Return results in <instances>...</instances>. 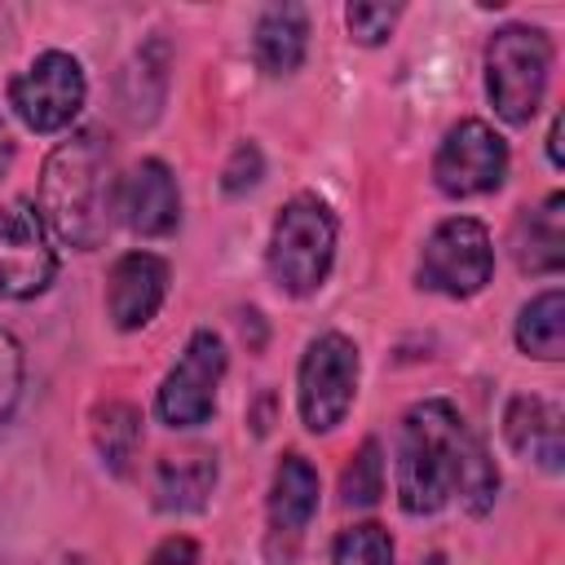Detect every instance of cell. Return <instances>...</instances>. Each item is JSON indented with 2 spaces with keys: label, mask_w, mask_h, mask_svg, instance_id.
<instances>
[{
  "label": "cell",
  "mask_w": 565,
  "mask_h": 565,
  "mask_svg": "<svg viewBox=\"0 0 565 565\" xmlns=\"http://www.w3.org/2000/svg\"><path fill=\"white\" fill-rule=\"evenodd\" d=\"M393 486L406 516H433L450 499L468 516H481L499 499V468L446 397H424L397 424Z\"/></svg>",
  "instance_id": "obj_1"
},
{
  "label": "cell",
  "mask_w": 565,
  "mask_h": 565,
  "mask_svg": "<svg viewBox=\"0 0 565 565\" xmlns=\"http://www.w3.org/2000/svg\"><path fill=\"white\" fill-rule=\"evenodd\" d=\"M115 150L102 128H75L44 154L35 212L57 247L97 252L115 225Z\"/></svg>",
  "instance_id": "obj_2"
},
{
  "label": "cell",
  "mask_w": 565,
  "mask_h": 565,
  "mask_svg": "<svg viewBox=\"0 0 565 565\" xmlns=\"http://www.w3.org/2000/svg\"><path fill=\"white\" fill-rule=\"evenodd\" d=\"M335 243H340V225H335L331 203L318 199L313 190L291 194L278 207V216L269 225V247H265L274 287L291 300L322 291V282L331 278V265H335Z\"/></svg>",
  "instance_id": "obj_3"
},
{
  "label": "cell",
  "mask_w": 565,
  "mask_h": 565,
  "mask_svg": "<svg viewBox=\"0 0 565 565\" xmlns=\"http://www.w3.org/2000/svg\"><path fill=\"white\" fill-rule=\"evenodd\" d=\"M552 35L530 22H508L486 40V97L512 128L530 124L547 97Z\"/></svg>",
  "instance_id": "obj_4"
},
{
  "label": "cell",
  "mask_w": 565,
  "mask_h": 565,
  "mask_svg": "<svg viewBox=\"0 0 565 565\" xmlns=\"http://www.w3.org/2000/svg\"><path fill=\"white\" fill-rule=\"evenodd\" d=\"M362 380V353L344 331H318L296 366V411L309 433H335L353 402Z\"/></svg>",
  "instance_id": "obj_5"
},
{
  "label": "cell",
  "mask_w": 565,
  "mask_h": 565,
  "mask_svg": "<svg viewBox=\"0 0 565 565\" xmlns=\"http://www.w3.org/2000/svg\"><path fill=\"white\" fill-rule=\"evenodd\" d=\"M490 278H494L490 230L477 216H446V221H437L433 234L419 247L415 282L424 291H437V296H450V300H468V296L486 291Z\"/></svg>",
  "instance_id": "obj_6"
},
{
  "label": "cell",
  "mask_w": 565,
  "mask_h": 565,
  "mask_svg": "<svg viewBox=\"0 0 565 565\" xmlns=\"http://www.w3.org/2000/svg\"><path fill=\"white\" fill-rule=\"evenodd\" d=\"M4 97H9V110L22 119V128H31L40 137L66 132L88 102V75L79 66V57L62 53V49H44L9 79Z\"/></svg>",
  "instance_id": "obj_7"
},
{
  "label": "cell",
  "mask_w": 565,
  "mask_h": 565,
  "mask_svg": "<svg viewBox=\"0 0 565 565\" xmlns=\"http://www.w3.org/2000/svg\"><path fill=\"white\" fill-rule=\"evenodd\" d=\"M225 366H230L225 340L212 327L190 331L181 358L172 362V371L163 375V384L154 393V415L168 428H199V424H207L212 411H216V393H221Z\"/></svg>",
  "instance_id": "obj_8"
},
{
  "label": "cell",
  "mask_w": 565,
  "mask_h": 565,
  "mask_svg": "<svg viewBox=\"0 0 565 565\" xmlns=\"http://www.w3.org/2000/svg\"><path fill=\"white\" fill-rule=\"evenodd\" d=\"M508 163V141L486 119H459L446 128L433 154V181L446 199H477L503 185Z\"/></svg>",
  "instance_id": "obj_9"
},
{
  "label": "cell",
  "mask_w": 565,
  "mask_h": 565,
  "mask_svg": "<svg viewBox=\"0 0 565 565\" xmlns=\"http://www.w3.org/2000/svg\"><path fill=\"white\" fill-rule=\"evenodd\" d=\"M57 278L53 238L31 199L0 203V300H31Z\"/></svg>",
  "instance_id": "obj_10"
},
{
  "label": "cell",
  "mask_w": 565,
  "mask_h": 565,
  "mask_svg": "<svg viewBox=\"0 0 565 565\" xmlns=\"http://www.w3.org/2000/svg\"><path fill=\"white\" fill-rule=\"evenodd\" d=\"M115 221L137 238H168L181 225V190L163 159H141L119 177Z\"/></svg>",
  "instance_id": "obj_11"
},
{
  "label": "cell",
  "mask_w": 565,
  "mask_h": 565,
  "mask_svg": "<svg viewBox=\"0 0 565 565\" xmlns=\"http://www.w3.org/2000/svg\"><path fill=\"white\" fill-rule=\"evenodd\" d=\"M168 260L154 252H124L110 274H106V318L115 322V331H141L154 322V313L163 309L168 296Z\"/></svg>",
  "instance_id": "obj_12"
},
{
  "label": "cell",
  "mask_w": 565,
  "mask_h": 565,
  "mask_svg": "<svg viewBox=\"0 0 565 565\" xmlns=\"http://www.w3.org/2000/svg\"><path fill=\"white\" fill-rule=\"evenodd\" d=\"M318 494H322L318 468L300 450H287L278 459V468H274L269 499H265V512H269V547L282 543V565L296 561L300 534L309 530V521L318 512Z\"/></svg>",
  "instance_id": "obj_13"
},
{
  "label": "cell",
  "mask_w": 565,
  "mask_h": 565,
  "mask_svg": "<svg viewBox=\"0 0 565 565\" xmlns=\"http://www.w3.org/2000/svg\"><path fill=\"white\" fill-rule=\"evenodd\" d=\"M503 437L512 455L543 472L565 468V428H561V406L539 397V393H512L503 406Z\"/></svg>",
  "instance_id": "obj_14"
},
{
  "label": "cell",
  "mask_w": 565,
  "mask_h": 565,
  "mask_svg": "<svg viewBox=\"0 0 565 565\" xmlns=\"http://www.w3.org/2000/svg\"><path fill=\"white\" fill-rule=\"evenodd\" d=\"M512 256L521 274H534V278L561 274L565 265V194L561 190H552L534 207H521V216L512 221Z\"/></svg>",
  "instance_id": "obj_15"
},
{
  "label": "cell",
  "mask_w": 565,
  "mask_h": 565,
  "mask_svg": "<svg viewBox=\"0 0 565 565\" xmlns=\"http://www.w3.org/2000/svg\"><path fill=\"white\" fill-rule=\"evenodd\" d=\"M309 53V13L300 4H269L252 26V57L265 75L282 79L305 66Z\"/></svg>",
  "instance_id": "obj_16"
},
{
  "label": "cell",
  "mask_w": 565,
  "mask_h": 565,
  "mask_svg": "<svg viewBox=\"0 0 565 565\" xmlns=\"http://www.w3.org/2000/svg\"><path fill=\"white\" fill-rule=\"evenodd\" d=\"M216 455L190 450V455H163L154 468V508L159 512H203L216 490Z\"/></svg>",
  "instance_id": "obj_17"
},
{
  "label": "cell",
  "mask_w": 565,
  "mask_h": 565,
  "mask_svg": "<svg viewBox=\"0 0 565 565\" xmlns=\"http://www.w3.org/2000/svg\"><path fill=\"white\" fill-rule=\"evenodd\" d=\"M516 349L525 358H539V362H561L565 358V291L561 287H547L539 296H530L516 313Z\"/></svg>",
  "instance_id": "obj_18"
},
{
  "label": "cell",
  "mask_w": 565,
  "mask_h": 565,
  "mask_svg": "<svg viewBox=\"0 0 565 565\" xmlns=\"http://www.w3.org/2000/svg\"><path fill=\"white\" fill-rule=\"evenodd\" d=\"M163 88H168V44L163 40H146L132 53V62L124 66V75H119V102H124L128 119L150 124L159 115L154 102H163Z\"/></svg>",
  "instance_id": "obj_19"
},
{
  "label": "cell",
  "mask_w": 565,
  "mask_h": 565,
  "mask_svg": "<svg viewBox=\"0 0 565 565\" xmlns=\"http://www.w3.org/2000/svg\"><path fill=\"white\" fill-rule=\"evenodd\" d=\"M93 446L106 472L124 477L141 446V411L132 402H102L93 411Z\"/></svg>",
  "instance_id": "obj_20"
},
{
  "label": "cell",
  "mask_w": 565,
  "mask_h": 565,
  "mask_svg": "<svg viewBox=\"0 0 565 565\" xmlns=\"http://www.w3.org/2000/svg\"><path fill=\"white\" fill-rule=\"evenodd\" d=\"M380 494H384V450L375 437H366L340 472V499L344 508H375Z\"/></svg>",
  "instance_id": "obj_21"
},
{
  "label": "cell",
  "mask_w": 565,
  "mask_h": 565,
  "mask_svg": "<svg viewBox=\"0 0 565 565\" xmlns=\"http://www.w3.org/2000/svg\"><path fill=\"white\" fill-rule=\"evenodd\" d=\"M331 565H393V534L380 521H358L335 534Z\"/></svg>",
  "instance_id": "obj_22"
},
{
  "label": "cell",
  "mask_w": 565,
  "mask_h": 565,
  "mask_svg": "<svg viewBox=\"0 0 565 565\" xmlns=\"http://www.w3.org/2000/svg\"><path fill=\"white\" fill-rule=\"evenodd\" d=\"M397 18H402V4H375V0H353V4H344V26H349V35H353L358 44H366V49L384 44V40L393 35Z\"/></svg>",
  "instance_id": "obj_23"
},
{
  "label": "cell",
  "mask_w": 565,
  "mask_h": 565,
  "mask_svg": "<svg viewBox=\"0 0 565 565\" xmlns=\"http://www.w3.org/2000/svg\"><path fill=\"white\" fill-rule=\"evenodd\" d=\"M260 177H265V154H260V146L247 137V141H238V146L230 150V159H225V168H221V190H225L230 199H238V194L256 190Z\"/></svg>",
  "instance_id": "obj_24"
},
{
  "label": "cell",
  "mask_w": 565,
  "mask_h": 565,
  "mask_svg": "<svg viewBox=\"0 0 565 565\" xmlns=\"http://www.w3.org/2000/svg\"><path fill=\"white\" fill-rule=\"evenodd\" d=\"M22 380H26V358L22 344L0 327V424L13 415L18 397H22Z\"/></svg>",
  "instance_id": "obj_25"
},
{
  "label": "cell",
  "mask_w": 565,
  "mask_h": 565,
  "mask_svg": "<svg viewBox=\"0 0 565 565\" xmlns=\"http://www.w3.org/2000/svg\"><path fill=\"white\" fill-rule=\"evenodd\" d=\"M146 565H199V543L190 534H168L150 556Z\"/></svg>",
  "instance_id": "obj_26"
},
{
  "label": "cell",
  "mask_w": 565,
  "mask_h": 565,
  "mask_svg": "<svg viewBox=\"0 0 565 565\" xmlns=\"http://www.w3.org/2000/svg\"><path fill=\"white\" fill-rule=\"evenodd\" d=\"M13 154H18V141H13V132H9V124L0 119V181L9 177V168H13Z\"/></svg>",
  "instance_id": "obj_27"
},
{
  "label": "cell",
  "mask_w": 565,
  "mask_h": 565,
  "mask_svg": "<svg viewBox=\"0 0 565 565\" xmlns=\"http://www.w3.org/2000/svg\"><path fill=\"white\" fill-rule=\"evenodd\" d=\"M547 159L552 168H561V115H552V128H547Z\"/></svg>",
  "instance_id": "obj_28"
},
{
  "label": "cell",
  "mask_w": 565,
  "mask_h": 565,
  "mask_svg": "<svg viewBox=\"0 0 565 565\" xmlns=\"http://www.w3.org/2000/svg\"><path fill=\"white\" fill-rule=\"evenodd\" d=\"M419 565H446V556H441V552H428V556H424Z\"/></svg>",
  "instance_id": "obj_29"
}]
</instances>
